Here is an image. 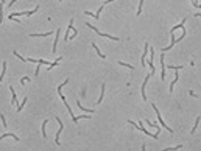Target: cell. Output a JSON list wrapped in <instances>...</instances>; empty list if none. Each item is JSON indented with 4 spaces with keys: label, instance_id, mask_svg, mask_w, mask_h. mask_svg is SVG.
I'll use <instances>...</instances> for the list:
<instances>
[{
    "label": "cell",
    "instance_id": "obj_2",
    "mask_svg": "<svg viewBox=\"0 0 201 151\" xmlns=\"http://www.w3.org/2000/svg\"><path fill=\"white\" fill-rule=\"evenodd\" d=\"M151 108H153V111L156 112V115H158V120H159V125H162V126L168 131V133H173V129L168 126V125H165V121H164V118H162V115H161V112H159V109H158V106L155 105V103H151Z\"/></svg>",
    "mask_w": 201,
    "mask_h": 151
},
{
    "label": "cell",
    "instance_id": "obj_6",
    "mask_svg": "<svg viewBox=\"0 0 201 151\" xmlns=\"http://www.w3.org/2000/svg\"><path fill=\"white\" fill-rule=\"evenodd\" d=\"M56 121L59 123V129H58V133H56V137H55V143H56V145H59V136H61V133H62V129H64V123L61 121V118H59V117H56Z\"/></svg>",
    "mask_w": 201,
    "mask_h": 151
},
{
    "label": "cell",
    "instance_id": "obj_10",
    "mask_svg": "<svg viewBox=\"0 0 201 151\" xmlns=\"http://www.w3.org/2000/svg\"><path fill=\"white\" fill-rule=\"evenodd\" d=\"M143 53H142V66H147V55H148V50H150V45L148 44H145L143 45Z\"/></svg>",
    "mask_w": 201,
    "mask_h": 151
},
{
    "label": "cell",
    "instance_id": "obj_9",
    "mask_svg": "<svg viewBox=\"0 0 201 151\" xmlns=\"http://www.w3.org/2000/svg\"><path fill=\"white\" fill-rule=\"evenodd\" d=\"M178 72H179V70H176V75H175V78H173V81L170 83V87H168V92H170V93L173 92V87H175V84H176V83L179 81V73H178Z\"/></svg>",
    "mask_w": 201,
    "mask_h": 151
},
{
    "label": "cell",
    "instance_id": "obj_30",
    "mask_svg": "<svg viewBox=\"0 0 201 151\" xmlns=\"http://www.w3.org/2000/svg\"><path fill=\"white\" fill-rule=\"evenodd\" d=\"M25 81H30V78H28V77H23V78H22V80H20V83H22V84H23V83H25Z\"/></svg>",
    "mask_w": 201,
    "mask_h": 151
},
{
    "label": "cell",
    "instance_id": "obj_23",
    "mask_svg": "<svg viewBox=\"0 0 201 151\" xmlns=\"http://www.w3.org/2000/svg\"><path fill=\"white\" fill-rule=\"evenodd\" d=\"M119 64H120V66H125V67H127V69H130V70H134V66H131V64H128V62L119 61Z\"/></svg>",
    "mask_w": 201,
    "mask_h": 151
},
{
    "label": "cell",
    "instance_id": "obj_24",
    "mask_svg": "<svg viewBox=\"0 0 201 151\" xmlns=\"http://www.w3.org/2000/svg\"><path fill=\"white\" fill-rule=\"evenodd\" d=\"M142 8H143V0H139V8H137V16H140L142 14Z\"/></svg>",
    "mask_w": 201,
    "mask_h": 151
},
{
    "label": "cell",
    "instance_id": "obj_26",
    "mask_svg": "<svg viewBox=\"0 0 201 151\" xmlns=\"http://www.w3.org/2000/svg\"><path fill=\"white\" fill-rule=\"evenodd\" d=\"M192 5H193L195 8H198V10H201V3L198 2V0H192Z\"/></svg>",
    "mask_w": 201,
    "mask_h": 151
},
{
    "label": "cell",
    "instance_id": "obj_14",
    "mask_svg": "<svg viewBox=\"0 0 201 151\" xmlns=\"http://www.w3.org/2000/svg\"><path fill=\"white\" fill-rule=\"evenodd\" d=\"M92 48H94V50H95V52H97V55H98L100 58H102V59H105V55L102 53V50H100V48L97 47V44H95V42H92Z\"/></svg>",
    "mask_w": 201,
    "mask_h": 151
},
{
    "label": "cell",
    "instance_id": "obj_21",
    "mask_svg": "<svg viewBox=\"0 0 201 151\" xmlns=\"http://www.w3.org/2000/svg\"><path fill=\"white\" fill-rule=\"evenodd\" d=\"M47 125H48V120H44L42 121V137H47V131H45Z\"/></svg>",
    "mask_w": 201,
    "mask_h": 151
},
{
    "label": "cell",
    "instance_id": "obj_25",
    "mask_svg": "<svg viewBox=\"0 0 201 151\" xmlns=\"http://www.w3.org/2000/svg\"><path fill=\"white\" fill-rule=\"evenodd\" d=\"M5 137H14V140H19V137H16L14 134H10V133H6V134H3V136H0V140L5 139Z\"/></svg>",
    "mask_w": 201,
    "mask_h": 151
},
{
    "label": "cell",
    "instance_id": "obj_1",
    "mask_svg": "<svg viewBox=\"0 0 201 151\" xmlns=\"http://www.w3.org/2000/svg\"><path fill=\"white\" fill-rule=\"evenodd\" d=\"M128 123H130V125H133L134 128H137L139 131H142V133H143L145 136H148V137H153V139H158V137H159V133H161V131H156L155 134H151V133H150V131L143 126L142 123H134V121H131V120H128Z\"/></svg>",
    "mask_w": 201,
    "mask_h": 151
},
{
    "label": "cell",
    "instance_id": "obj_29",
    "mask_svg": "<svg viewBox=\"0 0 201 151\" xmlns=\"http://www.w3.org/2000/svg\"><path fill=\"white\" fill-rule=\"evenodd\" d=\"M189 95H190V97H195V98H198V95H196L193 90H189Z\"/></svg>",
    "mask_w": 201,
    "mask_h": 151
},
{
    "label": "cell",
    "instance_id": "obj_20",
    "mask_svg": "<svg viewBox=\"0 0 201 151\" xmlns=\"http://www.w3.org/2000/svg\"><path fill=\"white\" fill-rule=\"evenodd\" d=\"M5 72H6V62L3 61V62H2V75H0V83H2V80H3V77H5Z\"/></svg>",
    "mask_w": 201,
    "mask_h": 151
},
{
    "label": "cell",
    "instance_id": "obj_8",
    "mask_svg": "<svg viewBox=\"0 0 201 151\" xmlns=\"http://www.w3.org/2000/svg\"><path fill=\"white\" fill-rule=\"evenodd\" d=\"M73 31V19H70L69 25H67V30H66V34H64V41H69L70 39V33Z\"/></svg>",
    "mask_w": 201,
    "mask_h": 151
},
{
    "label": "cell",
    "instance_id": "obj_32",
    "mask_svg": "<svg viewBox=\"0 0 201 151\" xmlns=\"http://www.w3.org/2000/svg\"><path fill=\"white\" fill-rule=\"evenodd\" d=\"M195 16H196V17H201V13H195Z\"/></svg>",
    "mask_w": 201,
    "mask_h": 151
},
{
    "label": "cell",
    "instance_id": "obj_31",
    "mask_svg": "<svg viewBox=\"0 0 201 151\" xmlns=\"http://www.w3.org/2000/svg\"><path fill=\"white\" fill-rule=\"evenodd\" d=\"M111 2H114V0H105V3H103V5H106V3H111Z\"/></svg>",
    "mask_w": 201,
    "mask_h": 151
},
{
    "label": "cell",
    "instance_id": "obj_17",
    "mask_svg": "<svg viewBox=\"0 0 201 151\" xmlns=\"http://www.w3.org/2000/svg\"><path fill=\"white\" fill-rule=\"evenodd\" d=\"M61 59H62V56H59V58H58V59H56L55 62H52V64H50V66H47V70H52L53 67H56V66H58V64L61 62Z\"/></svg>",
    "mask_w": 201,
    "mask_h": 151
},
{
    "label": "cell",
    "instance_id": "obj_3",
    "mask_svg": "<svg viewBox=\"0 0 201 151\" xmlns=\"http://www.w3.org/2000/svg\"><path fill=\"white\" fill-rule=\"evenodd\" d=\"M86 25H87V28H90V30H94V31H95V33H97L98 36H102V38H108V39H112V41H120V38H114V36H111V34H106V33H102V31H100V30H97V28L94 27V25H92V23H89V22H87Z\"/></svg>",
    "mask_w": 201,
    "mask_h": 151
},
{
    "label": "cell",
    "instance_id": "obj_19",
    "mask_svg": "<svg viewBox=\"0 0 201 151\" xmlns=\"http://www.w3.org/2000/svg\"><path fill=\"white\" fill-rule=\"evenodd\" d=\"M10 90H11V93H13V100H11V103H13V105H17V97H16L14 87H13V86H10Z\"/></svg>",
    "mask_w": 201,
    "mask_h": 151
},
{
    "label": "cell",
    "instance_id": "obj_12",
    "mask_svg": "<svg viewBox=\"0 0 201 151\" xmlns=\"http://www.w3.org/2000/svg\"><path fill=\"white\" fill-rule=\"evenodd\" d=\"M59 34H61V30H56V38H55V42H53V47H52V53H55V52H56L58 41H59Z\"/></svg>",
    "mask_w": 201,
    "mask_h": 151
},
{
    "label": "cell",
    "instance_id": "obj_28",
    "mask_svg": "<svg viewBox=\"0 0 201 151\" xmlns=\"http://www.w3.org/2000/svg\"><path fill=\"white\" fill-rule=\"evenodd\" d=\"M0 118H2V125H3V126H6V118H5V115H0Z\"/></svg>",
    "mask_w": 201,
    "mask_h": 151
},
{
    "label": "cell",
    "instance_id": "obj_22",
    "mask_svg": "<svg viewBox=\"0 0 201 151\" xmlns=\"http://www.w3.org/2000/svg\"><path fill=\"white\" fill-rule=\"evenodd\" d=\"M25 105H27V97H25V98L22 100V103H20L19 106H17V112H20V111L23 109V106H25Z\"/></svg>",
    "mask_w": 201,
    "mask_h": 151
},
{
    "label": "cell",
    "instance_id": "obj_11",
    "mask_svg": "<svg viewBox=\"0 0 201 151\" xmlns=\"http://www.w3.org/2000/svg\"><path fill=\"white\" fill-rule=\"evenodd\" d=\"M199 121H201V117H196L193 126H192V129H190V134H195V133H196V129H198V126H199Z\"/></svg>",
    "mask_w": 201,
    "mask_h": 151
},
{
    "label": "cell",
    "instance_id": "obj_5",
    "mask_svg": "<svg viewBox=\"0 0 201 151\" xmlns=\"http://www.w3.org/2000/svg\"><path fill=\"white\" fill-rule=\"evenodd\" d=\"M39 10V6H36L33 11H27V13H25V11H20V13H11L10 14V19H14V17H19V16H31L33 13H36Z\"/></svg>",
    "mask_w": 201,
    "mask_h": 151
},
{
    "label": "cell",
    "instance_id": "obj_27",
    "mask_svg": "<svg viewBox=\"0 0 201 151\" xmlns=\"http://www.w3.org/2000/svg\"><path fill=\"white\" fill-rule=\"evenodd\" d=\"M181 148H183V145H176V146H170L167 149H181Z\"/></svg>",
    "mask_w": 201,
    "mask_h": 151
},
{
    "label": "cell",
    "instance_id": "obj_15",
    "mask_svg": "<svg viewBox=\"0 0 201 151\" xmlns=\"http://www.w3.org/2000/svg\"><path fill=\"white\" fill-rule=\"evenodd\" d=\"M50 34H52V31H47V33H42V34L31 33V34H30V38H47V36H50Z\"/></svg>",
    "mask_w": 201,
    "mask_h": 151
},
{
    "label": "cell",
    "instance_id": "obj_18",
    "mask_svg": "<svg viewBox=\"0 0 201 151\" xmlns=\"http://www.w3.org/2000/svg\"><path fill=\"white\" fill-rule=\"evenodd\" d=\"M77 106H78V108H80V109H81L83 112H95L94 109H86V108H84V106H83V105L80 103V100H77Z\"/></svg>",
    "mask_w": 201,
    "mask_h": 151
},
{
    "label": "cell",
    "instance_id": "obj_7",
    "mask_svg": "<svg viewBox=\"0 0 201 151\" xmlns=\"http://www.w3.org/2000/svg\"><path fill=\"white\" fill-rule=\"evenodd\" d=\"M153 75L150 73V75H147L145 77V80H143V83H142V89H140V92H142V100H147V93H145V87H147V84H148V80L151 78Z\"/></svg>",
    "mask_w": 201,
    "mask_h": 151
},
{
    "label": "cell",
    "instance_id": "obj_16",
    "mask_svg": "<svg viewBox=\"0 0 201 151\" xmlns=\"http://www.w3.org/2000/svg\"><path fill=\"white\" fill-rule=\"evenodd\" d=\"M184 23H186V17L181 20V23H179V25H175V27L170 30V33H175V31H176V28H184Z\"/></svg>",
    "mask_w": 201,
    "mask_h": 151
},
{
    "label": "cell",
    "instance_id": "obj_4",
    "mask_svg": "<svg viewBox=\"0 0 201 151\" xmlns=\"http://www.w3.org/2000/svg\"><path fill=\"white\" fill-rule=\"evenodd\" d=\"M167 78V66H165V52L161 55V80L164 81Z\"/></svg>",
    "mask_w": 201,
    "mask_h": 151
},
{
    "label": "cell",
    "instance_id": "obj_13",
    "mask_svg": "<svg viewBox=\"0 0 201 151\" xmlns=\"http://www.w3.org/2000/svg\"><path fill=\"white\" fill-rule=\"evenodd\" d=\"M105 87H106V84L103 83V84H102V92H100V97H98V100H97V105H100V103L103 101V97H105Z\"/></svg>",
    "mask_w": 201,
    "mask_h": 151
}]
</instances>
